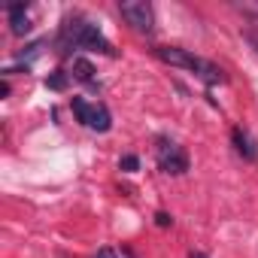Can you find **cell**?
Returning <instances> with one entry per match:
<instances>
[{"instance_id":"1","label":"cell","mask_w":258,"mask_h":258,"mask_svg":"<svg viewBox=\"0 0 258 258\" xmlns=\"http://www.w3.org/2000/svg\"><path fill=\"white\" fill-rule=\"evenodd\" d=\"M152 52H155L158 61L170 64V67H179V70H188L198 79H204L207 85L225 82V70L219 64H213V61H207V58H201V55H195L188 49H179V46H155Z\"/></svg>"},{"instance_id":"2","label":"cell","mask_w":258,"mask_h":258,"mask_svg":"<svg viewBox=\"0 0 258 258\" xmlns=\"http://www.w3.org/2000/svg\"><path fill=\"white\" fill-rule=\"evenodd\" d=\"M64 40L79 46V49H94V52H103V55H115L112 43L97 31V25H91L85 19H70L64 25Z\"/></svg>"},{"instance_id":"3","label":"cell","mask_w":258,"mask_h":258,"mask_svg":"<svg viewBox=\"0 0 258 258\" xmlns=\"http://www.w3.org/2000/svg\"><path fill=\"white\" fill-rule=\"evenodd\" d=\"M70 109L76 112V118L85 124V127H91V131H109L112 127V115H109V109L103 106V103H88V100H82V97H73L70 100Z\"/></svg>"},{"instance_id":"4","label":"cell","mask_w":258,"mask_h":258,"mask_svg":"<svg viewBox=\"0 0 258 258\" xmlns=\"http://www.w3.org/2000/svg\"><path fill=\"white\" fill-rule=\"evenodd\" d=\"M118 13L140 34H149L152 25H155V13H152V7L146 4V0H124V4H118Z\"/></svg>"},{"instance_id":"5","label":"cell","mask_w":258,"mask_h":258,"mask_svg":"<svg viewBox=\"0 0 258 258\" xmlns=\"http://www.w3.org/2000/svg\"><path fill=\"white\" fill-rule=\"evenodd\" d=\"M158 167H161L164 173L179 176V173L188 170V158H185V152H182L176 143H170V140H158Z\"/></svg>"},{"instance_id":"6","label":"cell","mask_w":258,"mask_h":258,"mask_svg":"<svg viewBox=\"0 0 258 258\" xmlns=\"http://www.w3.org/2000/svg\"><path fill=\"white\" fill-rule=\"evenodd\" d=\"M231 140H234V149H237V155H243L246 161H255V158H258V149H255L252 137L243 131V127H234V131H231Z\"/></svg>"},{"instance_id":"7","label":"cell","mask_w":258,"mask_h":258,"mask_svg":"<svg viewBox=\"0 0 258 258\" xmlns=\"http://www.w3.org/2000/svg\"><path fill=\"white\" fill-rule=\"evenodd\" d=\"M10 25H13V34L16 37H25L31 31V19H28V10L22 4H13L10 7Z\"/></svg>"},{"instance_id":"8","label":"cell","mask_w":258,"mask_h":258,"mask_svg":"<svg viewBox=\"0 0 258 258\" xmlns=\"http://www.w3.org/2000/svg\"><path fill=\"white\" fill-rule=\"evenodd\" d=\"M73 76H76L79 82H94V67H91V61L73 58Z\"/></svg>"},{"instance_id":"9","label":"cell","mask_w":258,"mask_h":258,"mask_svg":"<svg viewBox=\"0 0 258 258\" xmlns=\"http://www.w3.org/2000/svg\"><path fill=\"white\" fill-rule=\"evenodd\" d=\"M46 85H49V88H55V91H64V88H67V76H64L61 70H55V73L46 79Z\"/></svg>"},{"instance_id":"10","label":"cell","mask_w":258,"mask_h":258,"mask_svg":"<svg viewBox=\"0 0 258 258\" xmlns=\"http://www.w3.org/2000/svg\"><path fill=\"white\" fill-rule=\"evenodd\" d=\"M121 167H124L127 173H134V170L140 167V161H137V155H124V158H121Z\"/></svg>"},{"instance_id":"11","label":"cell","mask_w":258,"mask_h":258,"mask_svg":"<svg viewBox=\"0 0 258 258\" xmlns=\"http://www.w3.org/2000/svg\"><path fill=\"white\" fill-rule=\"evenodd\" d=\"M155 222H158V225H161V228H167V225H170V222H173V219H170V216H167V213H158V216H155Z\"/></svg>"},{"instance_id":"12","label":"cell","mask_w":258,"mask_h":258,"mask_svg":"<svg viewBox=\"0 0 258 258\" xmlns=\"http://www.w3.org/2000/svg\"><path fill=\"white\" fill-rule=\"evenodd\" d=\"M94 258H115V252H112V249H109V246H103V249H100V252H97V255H94Z\"/></svg>"},{"instance_id":"13","label":"cell","mask_w":258,"mask_h":258,"mask_svg":"<svg viewBox=\"0 0 258 258\" xmlns=\"http://www.w3.org/2000/svg\"><path fill=\"white\" fill-rule=\"evenodd\" d=\"M246 37H249V43H252V46L258 49V34H246Z\"/></svg>"},{"instance_id":"14","label":"cell","mask_w":258,"mask_h":258,"mask_svg":"<svg viewBox=\"0 0 258 258\" xmlns=\"http://www.w3.org/2000/svg\"><path fill=\"white\" fill-rule=\"evenodd\" d=\"M191 258H207V255H204V252H195V255H191Z\"/></svg>"}]
</instances>
